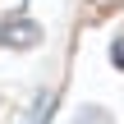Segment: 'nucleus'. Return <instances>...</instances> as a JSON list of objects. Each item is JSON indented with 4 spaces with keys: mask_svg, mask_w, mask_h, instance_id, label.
<instances>
[{
    "mask_svg": "<svg viewBox=\"0 0 124 124\" xmlns=\"http://www.w3.org/2000/svg\"><path fill=\"white\" fill-rule=\"evenodd\" d=\"M0 41H5V46H37V41H41V28L28 23V18H14V23L0 28Z\"/></svg>",
    "mask_w": 124,
    "mask_h": 124,
    "instance_id": "obj_1",
    "label": "nucleus"
},
{
    "mask_svg": "<svg viewBox=\"0 0 124 124\" xmlns=\"http://www.w3.org/2000/svg\"><path fill=\"white\" fill-rule=\"evenodd\" d=\"M110 60H115V69H124V41H115V55Z\"/></svg>",
    "mask_w": 124,
    "mask_h": 124,
    "instance_id": "obj_2",
    "label": "nucleus"
},
{
    "mask_svg": "<svg viewBox=\"0 0 124 124\" xmlns=\"http://www.w3.org/2000/svg\"><path fill=\"white\" fill-rule=\"evenodd\" d=\"M97 5H115V0H97Z\"/></svg>",
    "mask_w": 124,
    "mask_h": 124,
    "instance_id": "obj_3",
    "label": "nucleus"
}]
</instances>
